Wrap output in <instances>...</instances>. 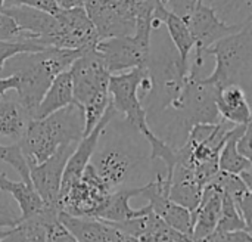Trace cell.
Listing matches in <instances>:
<instances>
[{
	"label": "cell",
	"mask_w": 252,
	"mask_h": 242,
	"mask_svg": "<svg viewBox=\"0 0 252 242\" xmlns=\"http://www.w3.org/2000/svg\"><path fill=\"white\" fill-rule=\"evenodd\" d=\"M145 69L149 78V90L140 98V104L149 126L173 108L183 92L189 74V64L182 61L162 25L152 31Z\"/></svg>",
	"instance_id": "1"
},
{
	"label": "cell",
	"mask_w": 252,
	"mask_h": 242,
	"mask_svg": "<svg viewBox=\"0 0 252 242\" xmlns=\"http://www.w3.org/2000/svg\"><path fill=\"white\" fill-rule=\"evenodd\" d=\"M80 55L81 52L78 50L44 47L40 52L21 53L6 62L0 74L4 72V77H18L15 95L30 120L34 118L35 109L53 78L63 71H68Z\"/></svg>",
	"instance_id": "2"
},
{
	"label": "cell",
	"mask_w": 252,
	"mask_h": 242,
	"mask_svg": "<svg viewBox=\"0 0 252 242\" xmlns=\"http://www.w3.org/2000/svg\"><path fill=\"white\" fill-rule=\"evenodd\" d=\"M83 136L84 111L74 102L44 118L30 120L16 143L28 167H34L50 158L59 148L77 145Z\"/></svg>",
	"instance_id": "3"
},
{
	"label": "cell",
	"mask_w": 252,
	"mask_h": 242,
	"mask_svg": "<svg viewBox=\"0 0 252 242\" xmlns=\"http://www.w3.org/2000/svg\"><path fill=\"white\" fill-rule=\"evenodd\" d=\"M69 74L74 99L84 111V136H87L111 104L108 93L111 72L93 47L81 52L69 67Z\"/></svg>",
	"instance_id": "4"
},
{
	"label": "cell",
	"mask_w": 252,
	"mask_h": 242,
	"mask_svg": "<svg viewBox=\"0 0 252 242\" xmlns=\"http://www.w3.org/2000/svg\"><path fill=\"white\" fill-rule=\"evenodd\" d=\"M214 56V71L204 80L217 89L238 86L250 92L252 81V22L238 33L216 41L205 50V58Z\"/></svg>",
	"instance_id": "5"
},
{
	"label": "cell",
	"mask_w": 252,
	"mask_h": 242,
	"mask_svg": "<svg viewBox=\"0 0 252 242\" xmlns=\"http://www.w3.org/2000/svg\"><path fill=\"white\" fill-rule=\"evenodd\" d=\"M151 161L145 154L136 149L124 139H109L102 148H96L90 166L97 176L114 192L121 188H131L130 183L140 172V167Z\"/></svg>",
	"instance_id": "6"
},
{
	"label": "cell",
	"mask_w": 252,
	"mask_h": 242,
	"mask_svg": "<svg viewBox=\"0 0 252 242\" xmlns=\"http://www.w3.org/2000/svg\"><path fill=\"white\" fill-rule=\"evenodd\" d=\"M154 30V19L137 18L133 35L100 40L94 49L102 56L111 74L145 68L149 58L151 35Z\"/></svg>",
	"instance_id": "7"
},
{
	"label": "cell",
	"mask_w": 252,
	"mask_h": 242,
	"mask_svg": "<svg viewBox=\"0 0 252 242\" xmlns=\"http://www.w3.org/2000/svg\"><path fill=\"white\" fill-rule=\"evenodd\" d=\"M143 77L145 68H134L126 72L111 74L108 93L117 115H124V123L139 132L148 142L154 138V133L148 126L146 114L139 99V87Z\"/></svg>",
	"instance_id": "8"
},
{
	"label": "cell",
	"mask_w": 252,
	"mask_h": 242,
	"mask_svg": "<svg viewBox=\"0 0 252 242\" xmlns=\"http://www.w3.org/2000/svg\"><path fill=\"white\" fill-rule=\"evenodd\" d=\"M182 19L186 22L195 41V49H193L195 58L192 65L189 64V71L196 74H201V68L205 61V50L210 46H213L216 41L221 40L223 37H227L244 28V27H232L224 24L216 15V12L202 0H196L192 9L189 10V13Z\"/></svg>",
	"instance_id": "9"
},
{
	"label": "cell",
	"mask_w": 252,
	"mask_h": 242,
	"mask_svg": "<svg viewBox=\"0 0 252 242\" xmlns=\"http://www.w3.org/2000/svg\"><path fill=\"white\" fill-rule=\"evenodd\" d=\"M111 192L108 185L89 164L80 180L61 192L59 210L74 217L96 219Z\"/></svg>",
	"instance_id": "10"
},
{
	"label": "cell",
	"mask_w": 252,
	"mask_h": 242,
	"mask_svg": "<svg viewBox=\"0 0 252 242\" xmlns=\"http://www.w3.org/2000/svg\"><path fill=\"white\" fill-rule=\"evenodd\" d=\"M83 9L100 40L134 34L136 18L121 0H84Z\"/></svg>",
	"instance_id": "11"
},
{
	"label": "cell",
	"mask_w": 252,
	"mask_h": 242,
	"mask_svg": "<svg viewBox=\"0 0 252 242\" xmlns=\"http://www.w3.org/2000/svg\"><path fill=\"white\" fill-rule=\"evenodd\" d=\"M55 18L59 22L58 34L50 40L49 47L84 52L96 47L100 41L92 21L83 7L59 10Z\"/></svg>",
	"instance_id": "12"
},
{
	"label": "cell",
	"mask_w": 252,
	"mask_h": 242,
	"mask_svg": "<svg viewBox=\"0 0 252 242\" xmlns=\"http://www.w3.org/2000/svg\"><path fill=\"white\" fill-rule=\"evenodd\" d=\"M75 146L77 145L62 146L41 164L30 167V182L37 195L40 197V200L43 201V204L49 208L61 211L59 198L62 176L66 161L71 157Z\"/></svg>",
	"instance_id": "13"
},
{
	"label": "cell",
	"mask_w": 252,
	"mask_h": 242,
	"mask_svg": "<svg viewBox=\"0 0 252 242\" xmlns=\"http://www.w3.org/2000/svg\"><path fill=\"white\" fill-rule=\"evenodd\" d=\"M115 117H117V112L112 108V105L109 104V106L106 108L105 114L102 115V118L99 120L96 127L87 136H83L81 140L77 143L75 149L72 151L71 157L66 161V166H65V170H63V176H62L61 192H63L72 183L80 180V177L83 176L86 167L90 164L92 155H93V152L96 151V148L99 145V140H100V136H102L103 130L106 129V126Z\"/></svg>",
	"instance_id": "14"
},
{
	"label": "cell",
	"mask_w": 252,
	"mask_h": 242,
	"mask_svg": "<svg viewBox=\"0 0 252 242\" xmlns=\"http://www.w3.org/2000/svg\"><path fill=\"white\" fill-rule=\"evenodd\" d=\"M4 15H7L16 27L21 30V33L27 34L28 38L35 40L38 44L49 47L50 40L58 34L59 31V22L58 19L38 9L25 7V6H12V7H1Z\"/></svg>",
	"instance_id": "15"
},
{
	"label": "cell",
	"mask_w": 252,
	"mask_h": 242,
	"mask_svg": "<svg viewBox=\"0 0 252 242\" xmlns=\"http://www.w3.org/2000/svg\"><path fill=\"white\" fill-rule=\"evenodd\" d=\"M59 223L77 240V242H139L126 235L115 226L90 217H74L59 211Z\"/></svg>",
	"instance_id": "16"
},
{
	"label": "cell",
	"mask_w": 252,
	"mask_h": 242,
	"mask_svg": "<svg viewBox=\"0 0 252 242\" xmlns=\"http://www.w3.org/2000/svg\"><path fill=\"white\" fill-rule=\"evenodd\" d=\"M202 192L204 186L198 182L193 172L186 166L176 164L171 173L168 198L193 214L199 207Z\"/></svg>",
	"instance_id": "17"
},
{
	"label": "cell",
	"mask_w": 252,
	"mask_h": 242,
	"mask_svg": "<svg viewBox=\"0 0 252 242\" xmlns=\"http://www.w3.org/2000/svg\"><path fill=\"white\" fill-rule=\"evenodd\" d=\"M142 186L121 188V189L111 192V195L105 201L103 207L97 213L96 219L102 220V222H108V223H120V222H126V220H131V219L145 216L149 211L148 206L143 208L130 207V200L142 195Z\"/></svg>",
	"instance_id": "18"
},
{
	"label": "cell",
	"mask_w": 252,
	"mask_h": 242,
	"mask_svg": "<svg viewBox=\"0 0 252 242\" xmlns=\"http://www.w3.org/2000/svg\"><path fill=\"white\" fill-rule=\"evenodd\" d=\"M221 210V192L213 186L207 185L202 192L199 207L193 213V228L190 234L192 242H198L207 238L217 228Z\"/></svg>",
	"instance_id": "19"
},
{
	"label": "cell",
	"mask_w": 252,
	"mask_h": 242,
	"mask_svg": "<svg viewBox=\"0 0 252 242\" xmlns=\"http://www.w3.org/2000/svg\"><path fill=\"white\" fill-rule=\"evenodd\" d=\"M217 109L220 118L232 126L251 124V108L247 101V93L238 86H229L219 90Z\"/></svg>",
	"instance_id": "20"
},
{
	"label": "cell",
	"mask_w": 252,
	"mask_h": 242,
	"mask_svg": "<svg viewBox=\"0 0 252 242\" xmlns=\"http://www.w3.org/2000/svg\"><path fill=\"white\" fill-rule=\"evenodd\" d=\"M74 92H72V81H71V74L69 69L58 74L52 84L49 86L47 92L44 93L41 102L38 104L34 118L32 120H40L44 118L59 109L66 108L68 105L74 104Z\"/></svg>",
	"instance_id": "21"
},
{
	"label": "cell",
	"mask_w": 252,
	"mask_h": 242,
	"mask_svg": "<svg viewBox=\"0 0 252 242\" xmlns=\"http://www.w3.org/2000/svg\"><path fill=\"white\" fill-rule=\"evenodd\" d=\"M0 191L9 194L16 201V204L21 210L19 220L30 219V217L38 214L44 208V204L40 200V197L37 195V192L34 191L32 185L25 183L22 180H19V182L10 180L4 172H0Z\"/></svg>",
	"instance_id": "22"
},
{
	"label": "cell",
	"mask_w": 252,
	"mask_h": 242,
	"mask_svg": "<svg viewBox=\"0 0 252 242\" xmlns=\"http://www.w3.org/2000/svg\"><path fill=\"white\" fill-rule=\"evenodd\" d=\"M30 121L28 114L24 111L15 96L9 93L0 96V135L13 140H19L27 124Z\"/></svg>",
	"instance_id": "23"
},
{
	"label": "cell",
	"mask_w": 252,
	"mask_h": 242,
	"mask_svg": "<svg viewBox=\"0 0 252 242\" xmlns=\"http://www.w3.org/2000/svg\"><path fill=\"white\" fill-rule=\"evenodd\" d=\"M250 126V124H248ZM247 126H235L229 132V136L219 154V170L229 174H241L242 172L251 170L252 164L250 160L244 158L236 148V142L241 135L245 132Z\"/></svg>",
	"instance_id": "24"
},
{
	"label": "cell",
	"mask_w": 252,
	"mask_h": 242,
	"mask_svg": "<svg viewBox=\"0 0 252 242\" xmlns=\"http://www.w3.org/2000/svg\"><path fill=\"white\" fill-rule=\"evenodd\" d=\"M227 25L245 27L252 22L251 0H202Z\"/></svg>",
	"instance_id": "25"
},
{
	"label": "cell",
	"mask_w": 252,
	"mask_h": 242,
	"mask_svg": "<svg viewBox=\"0 0 252 242\" xmlns=\"http://www.w3.org/2000/svg\"><path fill=\"white\" fill-rule=\"evenodd\" d=\"M216 231L219 232H236V231H247L251 232V228L247 226L245 220L239 214L238 208L235 207L233 201L229 195L221 192V210H220V219L217 223Z\"/></svg>",
	"instance_id": "26"
},
{
	"label": "cell",
	"mask_w": 252,
	"mask_h": 242,
	"mask_svg": "<svg viewBox=\"0 0 252 242\" xmlns=\"http://www.w3.org/2000/svg\"><path fill=\"white\" fill-rule=\"evenodd\" d=\"M44 46L38 44L35 40L28 38L24 33L22 37L15 40H1L0 41V72L6 62L12 59L13 56H18L21 53H34L43 50Z\"/></svg>",
	"instance_id": "27"
},
{
	"label": "cell",
	"mask_w": 252,
	"mask_h": 242,
	"mask_svg": "<svg viewBox=\"0 0 252 242\" xmlns=\"http://www.w3.org/2000/svg\"><path fill=\"white\" fill-rule=\"evenodd\" d=\"M0 161L13 167L18 172V174L21 176V180L31 185L30 167H28L18 143H13V145H1L0 143Z\"/></svg>",
	"instance_id": "28"
},
{
	"label": "cell",
	"mask_w": 252,
	"mask_h": 242,
	"mask_svg": "<svg viewBox=\"0 0 252 242\" xmlns=\"http://www.w3.org/2000/svg\"><path fill=\"white\" fill-rule=\"evenodd\" d=\"M12 6L32 7V9H38L46 13H50L53 16L61 10L55 0H4L3 1V7H12Z\"/></svg>",
	"instance_id": "29"
},
{
	"label": "cell",
	"mask_w": 252,
	"mask_h": 242,
	"mask_svg": "<svg viewBox=\"0 0 252 242\" xmlns=\"http://www.w3.org/2000/svg\"><path fill=\"white\" fill-rule=\"evenodd\" d=\"M198 242H252L251 232L236 231V232H219L214 231L207 238Z\"/></svg>",
	"instance_id": "30"
},
{
	"label": "cell",
	"mask_w": 252,
	"mask_h": 242,
	"mask_svg": "<svg viewBox=\"0 0 252 242\" xmlns=\"http://www.w3.org/2000/svg\"><path fill=\"white\" fill-rule=\"evenodd\" d=\"M47 242H77V240L59 223V220L46 231Z\"/></svg>",
	"instance_id": "31"
},
{
	"label": "cell",
	"mask_w": 252,
	"mask_h": 242,
	"mask_svg": "<svg viewBox=\"0 0 252 242\" xmlns=\"http://www.w3.org/2000/svg\"><path fill=\"white\" fill-rule=\"evenodd\" d=\"M236 148H238V152H239L244 158H247V160H250V161H251V158H252L251 124H250V126H247L245 132H244V133L241 135V138L238 139V142H236Z\"/></svg>",
	"instance_id": "32"
},
{
	"label": "cell",
	"mask_w": 252,
	"mask_h": 242,
	"mask_svg": "<svg viewBox=\"0 0 252 242\" xmlns=\"http://www.w3.org/2000/svg\"><path fill=\"white\" fill-rule=\"evenodd\" d=\"M0 222H4V223H7L9 226H15V225H18V222H19V216L12 210V207L6 203V201H3V200H0Z\"/></svg>",
	"instance_id": "33"
},
{
	"label": "cell",
	"mask_w": 252,
	"mask_h": 242,
	"mask_svg": "<svg viewBox=\"0 0 252 242\" xmlns=\"http://www.w3.org/2000/svg\"><path fill=\"white\" fill-rule=\"evenodd\" d=\"M16 87H18V77L16 75L0 77V96L15 90Z\"/></svg>",
	"instance_id": "34"
},
{
	"label": "cell",
	"mask_w": 252,
	"mask_h": 242,
	"mask_svg": "<svg viewBox=\"0 0 252 242\" xmlns=\"http://www.w3.org/2000/svg\"><path fill=\"white\" fill-rule=\"evenodd\" d=\"M59 9L66 10V9H74V7H83L84 0H55Z\"/></svg>",
	"instance_id": "35"
},
{
	"label": "cell",
	"mask_w": 252,
	"mask_h": 242,
	"mask_svg": "<svg viewBox=\"0 0 252 242\" xmlns=\"http://www.w3.org/2000/svg\"><path fill=\"white\" fill-rule=\"evenodd\" d=\"M28 242H47V241H46V235H37V237L31 238Z\"/></svg>",
	"instance_id": "36"
},
{
	"label": "cell",
	"mask_w": 252,
	"mask_h": 242,
	"mask_svg": "<svg viewBox=\"0 0 252 242\" xmlns=\"http://www.w3.org/2000/svg\"><path fill=\"white\" fill-rule=\"evenodd\" d=\"M159 1H161V3H162L164 6H167V4H168V3H170L171 0H159Z\"/></svg>",
	"instance_id": "37"
},
{
	"label": "cell",
	"mask_w": 252,
	"mask_h": 242,
	"mask_svg": "<svg viewBox=\"0 0 252 242\" xmlns=\"http://www.w3.org/2000/svg\"><path fill=\"white\" fill-rule=\"evenodd\" d=\"M3 1H4V0H0V10H1V7H3Z\"/></svg>",
	"instance_id": "38"
}]
</instances>
